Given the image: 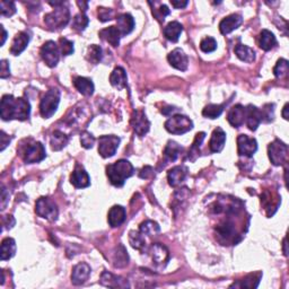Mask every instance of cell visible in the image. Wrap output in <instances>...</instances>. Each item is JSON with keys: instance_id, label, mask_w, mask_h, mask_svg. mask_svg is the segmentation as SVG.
Instances as JSON below:
<instances>
[{"instance_id": "6da1fadb", "label": "cell", "mask_w": 289, "mask_h": 289, "mask_svg": "<svg viewBox=\"0 0 289 289\" xmlns=\"http://www.w3.org/2000/svg\"><path fill=\"white\" fill-rule=\"evenodd\" d=\"M31 104L24 97H14L3 95L0 104V116L5 121L19 120L24 121L30 118Z\"/></svg>"}, {"instance_id": "7a4b0ae2", "label": "cell", "mask_w": 289, "mask_h": 289, "mask_svg": "<svg viewBox=\"0 0 289 289\" xmlns=\"http://www.w3.org/2000/svg\"><path fill=\"white\" fill-rule=\"evenodd\" d=\"M106 175L114 187H122L125 180L134 175V166L127 159H120L106 166Z\"/></svg>"}, {"instance_id": "3957f363", "label": "cell", "mask_w": 289, "mask_h": 289, "mask_svg": "<svg viewBox=\"0 0 289 289\" xmlns=\"http://www.w3.org/2000/svg\"><path fill=\"white\" fill-rule=\"evenodd\" d=\"M70 20V12L68 7L65 5L55 7L53 12L47 14L44 16V23L48 26L49 30L58 31L67 26V24Z\"/></svg>"}, {"instance_id": "277c9868", "label": "cell", "mask_w": 289, "mask_h": 289, "mask_svg": "<svg viewBox=\"0 0 289 289\" xmlns=\"http://www.w3.org/2000/svg\"><path fill=\"white\" fill-rule=\"evenodd\" d=\"M60 90L57 88H51L42 97L40 103V113L44 119H49L55 113L59 103H60Z\"/></svg>"}, {"instance_id": "5b68a950", "label": "cell", "mask_w": 289, "mask_h": 289, "mask_svg": "<svg viewBox=\"0 0 289 289\" xmlns=\"http://www.w3.org/2000/svg\"><path fill=\"white\" fill-rule=\"evenodd\" d=\"M193 122L189 118L182 114H176L170 118L165 122V129L170 134L173 135H183L187 131L192 130Z\"/></svg>"}, {"instance_id": "8992f818", "label": "cell", "mask_w": 289, "mask_h": 289, "mask_svg": "<svg viewBox=\"0 0 289 289\" xmlns=\"http://www.w3.org/2000/svg\"><path fill=\"white\" fill-rule=\"evenodd\" d=\"M268 154H269V158L273 165H283L287 162L288 158V146L285 142L280 141L279 139H276L268 147Z\"/></svg>"}, {"instance_id": "52a82bcc", "label": "cell", "mask_w": 289, "mask_h": 289, "mask_svg": "<svg viewBox=\"0 0 289 289\" xmlns=\"http://www.w3.org/2000/svg\"><path fill=\"white\" fill-rule=\"evenodd\" d=\"M35 212L42 218L48 219L50 221H55L58 218L59 210L54 201H52L50 198H40L36 201Z\"/></svg>"}, {"instance_id": "ba28073f", "label": "cell", "mask_w": 289, "mask_h": 289, "mask_svg": "<svg viewBox=\"0 0 289 289\" xmlns=\"http://www.w3.org/2000/svg\"><path fill=\"white\" fill-rule=\"evenodd\" d=\"M120 145V138L117 136H101L99 138V153L103 158L114 156Z\"/></svg>"}, {"instance_id": "9c48e42d", "label": "cell", "mask_w": 289, "mask_h": 289, "mask_svg": "<svg viewBox=\"0 0 289 289\" xmlns=\"http://www.w3.org/2000/svg\"><path fill=\"white\" fill-rule=\"evenodd\" d=\"M60 49L59 45L53 41H48L42 45L41 48V57L43 61L49 67L53 68L58 65L59 59H60Z\"/></svg>"}, {"instance_id": "30bf717a", "label": "cell", "mask_w": 289, "mask_h": 289, "mask_svg": "<svg viewBox=\"0 0 289 289\" xmlns=\"http://www.w3.org/2000/svg\"><path fill=\"white\" fill-rule=\"evenodd\" d=\"M47 156L44 146L41 142H34V144L27 146V148L24 152V162L26 164H34V163H40L43 161Z\"/></svg>"}, {"instance_id": "8fae6325", "label": "cell", "mask_w": 289, "mask_h": 289, "mask_svg": "<svg viewBox=\"0 0 289 289\" xmlns=\"http://www.w3.org/2000/svg\"><path fill=\"white\" fill-rule=\"evenodd\" d=\"M257 151V142L254 138L246 135H239L238 137V152L239 156L252 157Z\"/></svg>"}, {"instance_id": "7c38bea8", "label": "cell", "mask_w": 289, "mask_h": 289, "mask_svg": "<svg viewBox=\"0 0 289 289\" xmlns=\"http://www.w3.org/2000/svg\"><path fill=\"white\" fill-rule=\"evenodd\" d=\"M131 125L134 128L136 134L139 137H144V136L149 131V127H151V122H149L147 117L144 111L137 110L134 112V116L131 118Z\"/></svg>"}, {"instance_id": "4fadbf2b", "label": "cell", "mask_w": 289, "mask_h": 289, "mask_svg": "<svg viewBox=\"0 0 289 289\" xmlns=\"http://www.w3.org/2000/svg\"><path fill=\"white\" fill-rule=\"evenodd\" d=\"M167 60H169L170 65L174 67L177 70L186 71L187 69V66H189V59H187V55L184 53L183 50L181 49H175L170 53L167 55Z\"/></svg>"}, {"instance_id": "5bb4252c", "label": "cell", "mask_w": 289, "mask_h": 289, "mask_svg": "<svg viewBox=\"0 0 289 289\" xmlns=\"http://www.w3.org/2000/svg\"><path fill=\"white\" fill-rule=\"evenodd\" d=\"M243 23V17L238 14H232L227 17H225L224 19L219 23V31H221V34H229L233 31L238 29Z\"/></svg>"}, {"instance_id": "9a60e30c", "label": "cell", "mask_w": 289, "mask_h": 289, "mask_svg": "<svg viewBox=\"0 0 289 289\" xmlns=\"http://www.w3.org/2000/svg\"><path fill=\"white\" fill-rule=\"evenodd\" d=\"M101 284L105 287L110 288H128L130 287V285L122 277L116 276V274L104 271L101 276Z\"/></svg>"}, {"instance_id": "2e32d148", "label": "cell", "mask_w": 289, "mask_h": 289, "mask_svg": "<svg viewBox=\"0 0 289 289\" xmlns=\"http://www.w3.org/2000/svg\"><path fill=\"white\" fill-rule=\"evenodd\" d=\"M90 274V267L85 262L78 263L77 266L74 267L71 273V283L76 285V286H79V285H83L85 281L88 279Z\"/></svg>"}, {"instance_id": "e0dca14e", "label": "cell", "mask_w": 289, "mask_h": 289, "mask_svg": "<svg viewBox=\"0 0 289 289\" xmlns=\"http://www.w3.org/2000/svg\"><path fill=\"white\" fill-rule=\"evenodd\" d=\"M245 118H246L245 107L241 105V104H238V105L233 106L227 114L228 122L234 128H238L244 124Z\"/></svg>"}, {"instance_id": "ac0fdd59", "label": "cell", "mask_w": 289, "mask_h": 289, "mask_svg": "<svg viewBox=\"0 0 289 289\" xmlns=\"http://www.w3.org/2000/svg\"><path fill=\"white\" fill-rule=\"evenodd\" d=\"M70 182L72 186L77 189H84V187H87L90 186V179L89 175L87 174L85 170L81 166H76L74 172H72L70 176Z\"/></svg>"}, {"instance_id": "d6986e66", "label": "cell", "mask_w": 289, "mask_h": 289, "mask_svg": "<svg viewBox=\"0 0 289 289\" xmlns=\"http://www.w3.org/2000/svg\"><path fill=\"white\" fill-rule=\"evenodd\" d=\"M246 112V123L251 131H255L260 123L262 122V114H261V110L257 109L256 106H254L251 104L245 109Z\"/></svg>"}, {"instance_id": "ffe728a7", "label": "cell", "mask_w": 289, "mask_h": 289, "mask_svg": "<svg viewBox=\"0 0 289 289\" xmlns=\"http://www.w3.org/2000/svg\"><path fill=\"white\" fill-rule=\"evenodd\" d=\"M187 175V169L186 166H175L173 169H170L167 173V180H169V184L170 187H175L180 186L181 183L186 180Z\"/></svg>"}, {"instance_id": "44dd1931", "label": "cell", "mask_w": 289, "mask_h": 289, "mask_svg": "<svg viewBox=\"0 0 289 289\" xmlns=\"http://www.w3.org/2000/svg\"><path fill=\"white\" fill-rule=\"evenodd\" d=\"M125 217H127V212H125V209L122 206H113L110 209L107 221H109L111 227L116 228L123 224Z\"/></svg>"}, {"instance_id": "7402d4cb", "label": "cell", "mask_w": 289, "mask_h": 289, "mask_svg": "<svg viewBox=\"0 0 289 289\" xmlns=\"http://www.w3.org/2000/svg\"><path fill=\"white\" fill-rule=\"evenodd\" d=\"M226 141V134L221 128L215 129L212 132L210 142H209V148L211 153H221L225 146Z\"/></svg>"}, {"instance_id": "603a6c76", "label": "cell", "mask_w": 289, "mask_h": 289, "mask_svg": "<svg viewBox=\"0 0 289 289\" xmlns=\"http://www.w3.org/2000/svg\"><path fill=\"white\" fill-rule=\"evenodd\" d=\"M117 27L119 29L121 35H128L135 29L134 17L130 14H121L117 17Z\"/></svg>"}, {"instance_id": "cb8c5ba5", "label": "cell", "mask_w": 289, "mask_h": 289, "mask_svg": "<svg viewBox=\"0 0 289 289\" xmlns=\"http://www.w3.org/2000/svg\"><path fill=\"white\" fill-rule=\"evenodd\" d=\"M99 35L102 40L109 42L112 47H119L120 39H121V36H122L121 35L119 29H118L117 26H110L102 31H100Z\"/></svg>"}, {"instance_id": "d4e9b609", "label": "cell", "mask_w": 289, "mask_h": 289, "mask_svg": "<svg viewBox=\"0 0 289 289\" xmlns=\"http://www.w3.org/2000/svg\"><path fill=\"white\" fill-rule=\"evenodd\" d=\"M30 35L26 32H19L15 36V39L13 41L12 48H10V53L14 55H18L27 48V45L30 43Z\"/></svg>"}, {"instance_id": "484cf974", "label": "cell", "mask_w": 289, "mask_h": 289, "mask_svg": "<svg viewBox=\"0 0 289 289\" xmlns=\"http://www.w3.org/2000/svg\"><path fill=\"white\" fill-rule=\"evenodd\" d=\"M182 32H183L182 24L176 22V20H174V22H170V23L167 24V25L165 26L164 31H163V33H164V36L170 42H177V41H179V37H180L181 33H182Z\"/></svg>"}, {"instance_id": "4316f807", "label": "cell", "mask_w": 289, "mask_h": 289, "mask_svg": "<svg viewBox=\"0 0 289 289\" xmlns=\"http://www.w3.org/2000/svg\"><path fill=\"white\" fill-rule=\"evenodd\" d=\"M110 83L118 89H123L127 86V72L122 67H117L110 76Z\"/></svg>"}, {"instance_id": "83f0119b", "label": "cell", "mask_w": 289, "mask_h": 289, "mask_svg": "<svg viewBox=\"0 0 289 289\" xmlns=\"http://www.w3.org/2000/svg\"><path fill=\"white\" fill-rule=\"evenodd\" d=\"M74 86L79 93L85 96H92L94 94V89H95L93 82L86 77H76L74 79Z\"/></svg>"}, {"instance_id": "f1b7e54d", "label": "cell", "mask_w": 289, "mask_h": 289, "mask_svg": "<svg viewBox=\"0 0 289 289\" xmlns=\"http://www.w3.org/2000/svg\"><path fill=\"white\" fill-rule=\"evenodd\" d=\"M151 255L156 264H162L169 260V251L164 245L156 243L151 246Z\"/></svg>"}, {"instance_id": "f546056e", "label": "cell", "mask_w": 289, "mask_h": 289, "mask_svg": "<svg viewBox=\"0 0 289 289\" xmlns=\"http://www.w3.org/2000/svg\"><path fill=\"white\" fill-rule=\"evenodd\" d=\"M259 45L260 48L264 51L272 50V49L277 45V40H276V36H274V34L268 30H263L262 32L260 33Z\"/></svg>"}, {"instance_id": "4dcf8cb0", "label": "cell", "mask_w": 289, "mask_h": 289, "mask_svg": "<svg viewBox=\"0 0 289 289\" xmlns=\"http://www.w3.org/2000/svg\"><path fill=\"white\" fill-rule=\"evenodd\" d=\"M16 253V242L14 238H7L1 242V252H0V259L2 261L9 260L15 255Z\"/></svg>"}, {"instance_id": "1f68e13d", "label": "cell", "mask_w": 289, "mask_h": 289, "mask_svg": "<svg viewBox=\"0 0 289 289\" xmlns=\"http://www.w3.org/2000/svg\"><path fill=\"white\" fill-rule=\"evenodd\" d=\"M235 54L238 55V59H241L242 61L248 62V64H251L255 60V52L252 48L248 47V45L244 44H238L234 49Z\"/></svg>"}, {"instance_id": "d6a6232c", "label": "cell", "mask_w": 289, "mask_h": 289, "mask_svg": "<svg viewBox=\"0 0 289 289\" xmlns=\"http://www.w3.org/2000/svg\"><path fill=\"white\" fill-rule=\"evenodd\" d=\"M68 140H69V138L64 134V132L55 130L53 134H52L51 140H50L52 151H54V152L61 151L62 148L67 146Z\"/></svg>"}, {"instance_id": "836d02e7", "label": "cell", "mask_w": 289, "mask_h": 289, "mask_svg": "<svg viewBox=\"0 0 289 289\" xmlns=\"http://www.w3.org/2000/svg\"><path fill=\"white\" fill-rule=\"evenodd\" d=\"M182 151H183V148L181 147L177 142L170 140L169 142H167V145L165 147L164 156L169 162H175L177 157L180 156L181 153H182Z\"/></svg>"}, {"instance_id": "e575fe53", "label": "cell", "mask_w": 289, "mask_h": 289, "mask_svg": "<svg viewBox=\"0 0 289 289\" xmlns=\"http://www.w3.org/2000/svg\"><path fill=\"white\" fill-rule=\"evenodd\" d=\"M129 262V256L127 253V250H125L122 244H120L114 251L113 254V263L116 268H124Z\"/></svg>"}, {"instance_id": "d590c367", "label": "cell", "mask_w": 289, "mask_h": 289, "mask_svg": "<svg viewBox=\"0 0 289 289\" xmlns=\"http://www.w3.org/2000/svg\"><path fill=\"white\" fill-rule=\"evenodd\" d=\"M204 137H206V134H204V132H199V134L196 135L193 144L190 147L189 153H187V158H189L191 162L196 161L198 156L200 155V146L203 144Z\"/></svg>"}, {"instance_id": "8d00e7d4", "label": "cell", "mask_w": 289, "mask_h": 289, "mask_svg": "<svg viewBox=\"0 0 289 289\" xmlns=\"http://www.w3.org/2000/svg\"><path fill=\"white\" fill-rule=\"evenodd\" d=\"M149 5L152 6L153 15H154V17L158 20V22H164L165 17L167 15H170V9L166 5H163V3H159V2L153 3L152 1H149Z\"/></svg>"}, {"instance_id": "74e56055", "label": "cell", "mask_w": 289, "mask_h": 289, "mask_svg": "<svg viewBox=\"0 0 289 289\" xmlns=\"http://www.w3.org/2000/svg\"><path fill=\"white\" fill-rule=\"evenodd\" d=\"M139 232H140L142 235L154 236L161 232V227H159V225L156 221H146L141 222L140 227H139Z\"/></svg>"}, {"instance_id": "f35d334b", "label": "cell", "mask_w": 289, "mask_h": 289, "mask_svg": "<svg viewBox=\"0 0 289 289\" xmlns=\"http://www.w3.org/2000/svg\"><path fill=\"white\" fill-rule=\"evenodd\" d=\"M129 243L132 248L138 251H142L146 248V241L140 232L131 231L129 233Z\"/></svg>"}, {"instance_id": "ab89813d", "label": "cell", "mask_w": 289, "mask_h": 289, "mask_svg": "<svg viewBox=\"0 0 289 289\" xmlns=\"http://www.w3.org/2000/svg\"><path fill=\"white\" fill-rule=\"evenodd\" d=\"M222 111H224V105H219V104H209L204 107L203 111V116L208 118V119H217L218 117L221 116Z\"/></svg>"}, {"instance_id": "60d3db41", "label": "cell", "mask_w": 289, "mask_h": 289, "mask_svg": "<svg viewBox=\"0 0 289 289\" xmlns=\"http://www.w3.org/2000/svg\"><path fill=\"white\" fill-rule=\"evenodd\" d=\"M87 60L92 62L93 65L100 64V61L102 60V48L96 44L90 45L87 52Z\"/></svg>"}, {"instance_id": "b9f144b4", "label": "cell", "mask_w": 289, "mask_h": 289, "mask_svg": "<svg viewBox=\"0 0 289 289\" xmlns=\"http://www.w3.org/2000/svg\"><path fill=\"white\" fill-rule=\"evenodd\" d=\"M88 24L89 19L88 17L85 15V13L77 14V15L75 16V18L72 19V27H74L76 31H78V32H83V31L88 26Z\"/></svg>"}, {"instance_id": "7bdbcfd3", "label": "cell", "mask_w": 289, "mask_h": 289, "mask_svg": "<svg viewBox=\"0 0 289 289\" xmlns=\"http://www.w3.org/2000/svg\"><path fill=\"white\" fill-rule=\"evenodd\" d=\"M288 69H289V66L286 59H279L277 62V65L274 66L273 68V74L277 78H283L285 76H287Z\"/></svg>"}, {"instance_id": "ee69618b", "label": "cell", "mask_w": 289, "mask_h": 289, "mask_svg": "<svg viewBox=\"0 0 289 289\" xmlns=\"http://www.w3.org/2000/svg\"><path fill=\"white\" fill-rule=\"evenodd\" d=\"M59 49L62 55H70L74 53V43L71 41H69L66 37H60L59 39Z\"/></svg>"}, {"instance_id": "f6af8a7d", "label": "cell", "mask_w": 289, "mask_h": 289, "mask_svg": "<svg viewBox=\"0 0 289 289\" xmlns=\"http://www.w3.org/2000/svg\"><path fill=\"white\" fill-rule=\"evenodd\" d=\"M200 49L201 51L204 52V53H210V52H214L216 49H217V41H216L214 37H204V39L201 41L200 43Z\"/></svg>"}, {"instance_id": "bcb514c9", "label": "cell", "mask_w": 289, "mask_h": 289, "mask_svg": "<svg viewBox=\"0 0 289 289\" xmlns=\"http://www.w3.org/2000/svg\"><path fill=\"white\" fill-rule=\"evenodd\" d=\"M261 278V273H257V274H249L248 277L245 278V279H243L239 284H234L232 285L231 287H248V288H256L257 286L255 284H253L254 280H260Z\"/></svg>"}, {"instance_id": "7dc6e473", "label": "cell", "mask_w": 289, "mask_h": 289, "mask_svg": "<svg viewBox=\"0 0 289 289\" xmlns=\"http://www.w3.org/2000/svg\"><path fill=\"white\" fill-rule=\"evenodd\" d=\"M0 13H1V16L3 17L13 16L14 14L16 13L15 2L5 1V0H2V1L0 2Z\"/></svg>"}, {"instance_id": "c3c4849f", "label": "cell", "mask_w": 289, "mask_h": 289, "mask_svg": "<svg viewBox=\"0 0 289 289\" xmlns=\"http://www.w3.org/2000/svg\"><path fill=\"white\" fill-rule=\"evenodd\" d=\"M81 144L86 149L93 148L94 144H95V138H94V136L90 132L84 131L81 135Z\"/></svg>"}, {"instance_id": "681fc988", "label": "cell", "mask_w": 289, "mask_h": 289, "mask_svg": "<svg viewBox=\"0 0 289 289\" xmlns=\"http://www.w3.org/2000/svg\"><path fill=\"white\" fill-rule=\"evenodd\" d=\"M274 105L273 104H267L261 110V114H262V121H266V122H270V121L273 120L274 117Z\"/></svg>"}, {"instance_id": "f907efd6", "label": "cell", "mask_w": 289, "mask_h": 289, "mask_svg": "<svg viewBox=\"0 0 289 289\" xmlns=\"http://www.w3.org/2000/svg\"><path fill=\"white\" fill-rule=\"evenodd\" d=\"M113 17H114L113 9L103 8V7L99 8V19L101 22H107V20L113 19Z\"/></svg>"}, {"instance_id": "816d5d0a", "label": "cell", "mask_w": 289, "mask_h": 289, "mask_svg": "<svg viewBox=\"0 0 289 289\" xmlns=\"http://www.w3.org/2000/svg\"><path fill=\"white\" fill-rule=\"evenodd\" d=\"M10 76V69H9V64L7 60H1L0 62V77L2 79L8 78Z\"/></svg>"}, {"instance_id": "f5cc1de1", "label": "cell", "mask_w": 289, "mask_h": 289, "mask_svg": "<svg viewBox=\"0 0 289 289\" xmlns=\"http://www.w3.org/2000/svg\"><path fill=\"white\" fill-rule=\"evenodd\" d=\"M10 139H12V138H10L9 136H7L5 132H3V131L0 132V145H1V148H0V151H1V152L5 151V148L9 145Z\"/></svg>"}, {"instance_id": "db71d44e", "label": "cell", "mask_w": 289, "mask_h": 289, "mask_svg": "<svg viewBox=\"0 0 289 289\" xmlns=\"http://www.w3.org/2000/svg\"><path fill=\"white\" fill-rule=\"evenodd\" d=\"M8 201H9V193L7 192V190L5 189V187H2V190H1V210H5Z\"/></svg>"}, {"instance_id": "11a10c76", "label": "cell", "mask_w": 289, "mask_h": 289, "mask_svg": "<svg viewBox=\"0 0 289 289\" xmlns=\"http://www.w3.org/2000/svg\"><path fill=\"white\" fill-rule=\"evenodd\" d=\"M170 3H172V6L174 8L176 9H181V8H186L187 6V0H184V1H177V0H170Z\"/></svg>"}, {"instance_id": "9f6ffc18", "label": "cell", "mask_w": 289, "mask_h": 289, "mask_svg": "<svg viewBox=\"0 0 289 289\" xmlns=\"http://www.w3.org/2000/svg\"><path fill=\"white\" fill-rule=\"evenodd\" d=\"M15 225V219L13 218V216H6L3 218V226H6L7 228H12Z\"/></svg>"}, {"instance_id": "6f0895ef", "label": "cell", "mask_w": 289, "mask_h": 289, "mask_svg": "<svg viewBox=\"0 0 289 289\" xmlns=\"http://www.w3.org/2000/svg\"><path fill=\"white\" fill-rule=\"evenodd\" d=\"M149 172H153V169L151 166H146L141 170V172H140V174H139V176H140L141 179H148V177H151L148 175Z\"/></svg>"}, {"instance_id": "680465c9", "label": "cell", "mask_w": 289, "mask_h": 289, "mask_svg": "<svg viewBox=\"0 0 289 289\" xmlns=\"http://www.w3.org/2000/svg\"><path fill=\"white\" fill-rule=\"evenodd\" d=\"M77 5L81 7V9H83V13H85L87 8H88V2H84V1H78Z\"/></svg>"}, {"instance_id": "91938a15", "label": "cell", "mask_w": 289, "mask_h": 289, "mask_svg": "<svg viewBox=\"0 0 289 289\" xmlns=\"http://www.w3.org/2000/svg\"><path fill=\"white\" fill-rule=\"evenodd\" d=\"M288 106H289V104L286 103V104H285L284 109H283V117H284L285 120H288Z\"/></svg>"}, {"instance_id": "94428289", "label": "cell", "mask_w": 289, "mask_h": 289, "mask_svg": "<svg viewBox=\"0 0 289 289\" xmlns=\"http://www.w3.org/2000/svg\"><path fill=\"white\" fill-rule=\"evenodd\" d=\"M1 27V31H2V40H1V45H3L5 44V42H6V39H7V32H6V30L3 29V26H0Z\"/></svg>"}, {"instance_id": "6125c7cd", "label": "cell", "mask_w": 289, "mask_h": 289, "mask_svg": "<svg viewBox=\"0 0 289 289\" xmlns=\"http://www.w3.org/2000/svg\"><path fill=\"white\" fill-rule=\"evenodd\" d=\"M287 238H285L284 239V252H285V255H288V253H287Z\"/></svg>"}]
</instances>
